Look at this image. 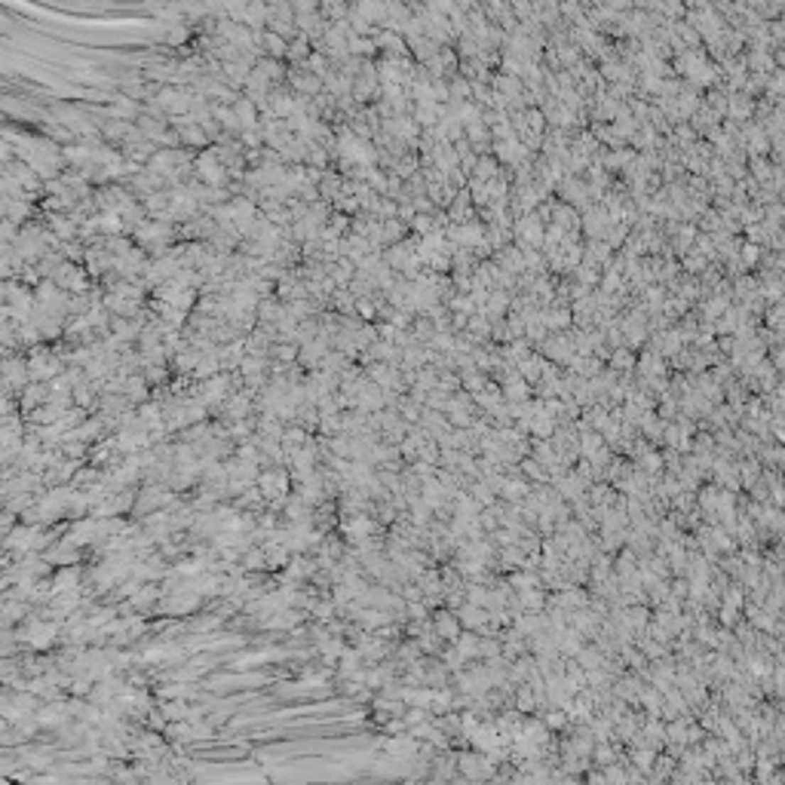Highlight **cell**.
<instances>
[{
	"label": "cell",
	"mask_w": 785,
	"mask_h": 785,
	"mask_svg": "<svg viewBox=\"0 0 785 785\" xmlns=\"http://www.w3.org/2000/svg\"><path fill=\"white\" fill-rule=\"evenodd\" d=\"M310 43H313V40H310L307 34H298V40L288 43V55H286V62H292V65H304V62L310 59V53H313V50H310Z\"/></svg>",
	"instance_id": "19"
},
{
	"label": "cell",
	"mask_w": 785,
	"mask_h": 785,
	"mask_svg": "<svg viewBox=\"0 0 785 785\" xmlns=\"http://www.w3.org/2000/svg\"><path fill=\"white\" fill-rule=\"evenodd\" d=\"M258 323L261 325H279L283 323V316H286V301L283 298H276V295H267V298H261L258 301Z\"/></svg>",
	"instance_id": "9"
},
{
	"label": "cell",
	"mask_w": 785,
	"mask_h": 785,
	"mask_svg": "<svg viewBox=\"0 0 785 785\" xmlns=\"http://www.w3.org/2000/svg\"><path fill=\"white\" fill-rule=\"evenodd\" d=\"M160 598H163L160 583H141L129 598H126V607L135 610V614H153V607L160 605Z\"/></svg>",
	"instance_id": "4"
},
{
	"label": "cell",
	"mask_w": 785,
	"mask_h": 785,
	"mask_svg": "<svg viewBox=\"0 0 785 785\" xmlns=\"http://www.w3.org/2000/svg\"><path fill=\"white\" fill-rule=\"evenodd\" d=\"M234 111H237L242 129H258V126H261V111H258V104L251 102L249 95H239V99L234 102Z\"/></svg>",
	"instance_id": "14"
},
{
	"label": "cell",
	"mask_w": 785,
	"mask_h": 785,
	"mask_svg": "<svg viewBox=\"0 0 785 785\" xmlns=\"http://www.w3.org/2000/svg\"><path fill=\"white\" fill-rule=\"evenodd\" d=\"M141 374L148 377L151 386H163V384L169 381V368H166V362H163V365H144Z\"/></svg>",
	"instance_id": "23"
},
{
	"label": "cell",
	"mask_w": 785,
	"mask_h": 785,
	"mask_svg": "<svg viewBox=\"0 0 785 785\" xmlns=\"http://www.w3.org/2000/svg\"><path fill=\"white\" fill-rule=\"evenodd\" d=\"M288 86H292V92H298V95H310V99H313V95H319V92H325L323 77L313 74V71H310V67H304V65L298 67V71L288 74Z\"/></svg>",
	"instance_id": "6"
},
{
	"label": "cell",
	"mask_w": 785,
	"mask_h": 785,
	"mask_svg": "<svg viewBox=\"0 0 785 785\" xmlns=\"http://www.w3.org/2000/svg\"><path fill=\"white\" fill-rule=\"evenodd\" d=\"M55 283H59L65 292H90V270H86L83 264H77V261H65V264L55 270Z\"/></svg>",
	"instance_id": "3"
},
{
	"label": "cell",
	"mask_w": 785,
	"mask_h": 785,
	"mask_svg": "<svg viewBox=\"0 0 785 785\" xmlns=\"http://www.w3.org/2000/svg\"><path fill=\"white\" fill-rule=\"evenodd\" d=\"M445 402H448V396H445V390H439V386L430 390V396H426V408H442Z\"/></svg>",
	"instance_id": "27"
},
{
	"label": "cell",
	"mask_w": 785,
	"mask_h": 785,
	"mask_svg": "<svg viewBox=\"0 0 785 785\" xmlns=\"http://www.w3.org/2000/svg\"><path fill=\"white\" fill-rule=\"evenodd\" d=\"M178 135H181V148H209L212 144V139H209V132L202 129L200 123H188V126H181L178 129Z\"/></svg>",
	"instance_id": "15"
},
{
	"label": "cell",
	"mask_w": 785,
	"mask_h": 785,
	"mask_svg": "<svg viewBox=\"0 0 785 785\" xmlns=\"http://www.w3.org/2000/svg\"><path fill=\"white\" fill-rule=\"evenodd\" d=\"M239 565L242 570H249V574H255V570H267V552L264 546H251L242 552V558H239Z\"/></svg>",
	"instance_id": "18"
},
{
	"label": "cell",
	"mask_w": 785,
	"mask_h": 785,
	"mask_svg": "<svg viewBox=\"0 0 785 785\" xmlns=\"http://www.w3.org/2000/svg\"><path fill=\"white\" fill-rule=\"evenodd\" d=\"M80 549L83 546H77L71 537H62V540H55V543L46 549V558L53 561V565H59V568H67V565H80Z\"/></svg>",
	"instance_id": "8"
},
{
	"label": "cell",
	"mask_w": 785,
	"mask_h": 785,
	"mask_svg": "<svg viewBox=\"0 0 785 785\" xmlns=\"http://www.w3.org/2000/svg\"><path fill=\"white\" fill-rule=\"evenodd\" d=\"M46 402H50V384L46 381H31L18 393V411L22 414H31L34 408H40Z\"/></svg>",
	"instance_id": "7"
},
{
	"label": "cell",
	"mask_w": 785,
	"mask_h": 785,
	"mask_svg": "<svg viewBox=\"0 0 785 785\" xmlns=\"http://www.w3.org/2000/svg\"><path fill=\"white\" fill-rule=\"evenodd\" d=\"M344 430H347L344 408L341 411H332V414H323V421H319V435H325V439H332V435L344 433Z\"/></svg>",
	"instance_id": "20"
},
{
	"label": "cell",
	"mask_w": 785,
	"mask_h": 785,
	"mask_svg": "<svg viewBox=\"0 0 785 785\" xmlns=\"http://www.w3.org/2000/svg\"><path fill=\"white\" fill-rule=\"evenodd\" d=\"M435 632H439L442 638H458V623H454V617L448 614H435Z\"/></svg>",
	"instance_id": "24"
},
{
	"label": "cell",
	"mask_w": 785,
	"mask_h": 785,
	"mask_svg": "<svg viewBox=\"0 0 785 785\" xmlns=\"http://www.w3.org/2000/svg\"><path fill=\"white\" fill-rule=\"evenodd\" d=\"M288 43H292V40H286V37H283V34H276L274 28H264V31H261V53L270 55V59L286 62V55H288Z\"/></svg>",
	"instance_id": "10"
},
{
	"label": "cell",
	"mask_w": 785,
	"mask_h": 785,
	"mask_svg": "<svg viewBox=\"0 0 785 785\" xmlns=\"http://www.w3.org/2000/svg\"><path fill=\"white\" fill-rule=\"evenodd\" d=\"M374 43L377 50H384V55H402L405 53V40L399 34H393V28H381L374 34Z\"/></svg>",
	"instance_id": "17"
},
{
	"label": "cell",
	"mask_w": 785,
	"mask_h": 785,
	"mask_svg": "<svg viewBox=\"0 0 785 785\" xmlns=\"http://www.w3.org/2000/svg\"><path fill=\"white\" fill-rule=\"evenodd\" d=\"M163 712H166L169 724L172 721H188L190 718V703L188 700H166L163 703Z\"/></svg>",
	"instance_id": "21"
},
{
	"label": "cell",
	"mask_w": 785,
	"mask_h": 785,
	"mask_svg": "<svg viewBox=\"0 0 785 785\" xmlns=\"http://www.w3.org/2000/svg\"><path fill=\"white\" fill-rule=\"evenodd\" d=\"M31 602H22V598H4V626H22L28 617H31Z\"/></svg>",
	"instance_id": "13"
},
{
	"label": "cell",
	"mask_w": 785,
	"mask_h": 785,
	"mask_svg": "<svg viewBox=\"0 0 785 785\" xmlns=\"http://www.w3.org/2000/svg\"><path fill=\"white\" fill-rule=\"evenodd\" d=\"M402 718H405V724H408V727H414V724L426 721V709H423V705H411V709H405Z\"/></svg>",
	"instance_id": "25"
},
{
	"label": "cell",
	"mask_w": 785,
	"mask_h": 785,
	"mask_svg": "<svg viewBox=\"0 0 785 785\" xmlns=\"http://www.w3.org/2000/svg\"><path fill=\"white\" fill-rule=\"evenodd\" d=\"M218 359H221V368H224V372H237L239 362L246 359V337L230 341V344H218Z\"/></svg>",
	"instance_id": "11"
},
{
	"label": "cell",
	"mask_w": 785,
	"mask_h": 785,
	"mask_svg": "<svg viewBox=\"0 0 785 785\" xmlns=\"http://www.w3.org/2000/svg\"><path fill=\"white\" fill-rule=\"evenodd\" d=\"M411 227L418 230V234H430V218H426V215H414L411 218Z\"/></svg>",
	"instance_id": "28"
},
{
	"label": "cell",
	"mask_w": 785,
	"mask_h": 785,
	"mask_svg": "<svg viewBox=\"0 0 785 785\" xmlns=\"http://www.w3.org/2000/svg\"><path fill=\"white\" fill-rule=\"evenodd\" d=\"M402 234H405V227L399 224V218H386L384 227H381V242H384V249H386V246H396V242L402 239Z\"/></svg>",
	"instance_id": "22"
},
{
	"label": "cell",
	"mask_w": 785,
	"mask_h": 785,
	"mask_svg": "<svg viewBox=\"0 0 785 785\" xmlns=\"http://www.w3.org/2000/svg\"><path fill=\"white\" fill-rule=\"evenodd\" d=\"M25 764H28V767H34V770H46V767H50V754H46V752L43 754H25Z\"/></svg>",
	"instance_id": "26"
},
{
	"label": "cell",
	"mask_w": 785,
	"mask_h": 785,
	"mask_svg": "<svg viewBox=\"0 0 785 785\" xmlns=\"http://www.w3.org/2000/svg\"><path fill=\"white\" fill-rule=\"evenodd\" d=\"M384 749H386V754H393V758H411V754H418V740H414L411 733H402V736L386 740Z\"/></svg>",
	"instance_id": "16"
},
{
	"label": "cell",
	"mask_w": 785,
	"mask_h": 785,
	"mask_svg": "<svg viewBox=\"0 0 785 785\" xmlns=\"http://www.w3.org/2000/svg\"><path fill=\"white\" fill-rule=\"evenodd\" d=\"M310 435H313V433H307L301 423H286L283 439H279V442H283V448H286V458H292L295 451H301L304 445L310 442Z\"/></svg>",
	"instance_id": "12"
},
{
	"label": "cell",
	"mask_w": 785,
	"mask_h": 785,
	"mask_svg": "<svg viewBox=\"0 0 785 785\" xmlns=\"http://www.w3.org/2000/svg\"><path fill=\"white\" fill-rule=\"evenodd\" d=\"M197 178L202 184H215V188H227L230 184V169L224 166V160L218 157L212 144L197 153Z\"/></svg>",
	"instance_id": "1"
},
{
	"label": "cell",
	"mask_w": 785,
	"mask_h": 785,
	"mask_svg": "<svg viewBox=\"0 0 785 785\" xmlns=\"http://www.w3.org/2000/svg\"><path fill=\"white\" fill-rule=\"evenodd\" d=\"M418 458H421V460H430V463H433V460H435V445H433V442H423V445H421V454H418Z\"/></svg>",
	"instance_id": "29"
},
{
	"label": "cell",
	"mask_w": 785,
	"mask_h": 785,
	"mask_svg": "<svg viewBox=\"0 0 785 785\" xmlns=\"http://www.w3.org/2000/svg\"><path fill=\"white\" fill-rule=\"evenodd\" d=\"M202 595L200 592H172L163 595L160 605L153 607V614H166V617H188L193 610H200Z\"/></svg>",
	"instance_id": "2"
},
{
	"label": "cell",
	"mask_w": 785,
	"mask_h": 785,
	"mask_svg": "<svg viewBox=\"0 0 785 785\" xmlns=\"http://www.w3.org/2000/svg\"><path fill=\"white\" fill-rule=\"evenodd\" d=\"M307 619V610L301 607H283V610H276V614H270L264 619H258L264 629H274V632H292V629H298Z\"/></svg>",
	"instance_id": "5"
}]
</instances>
